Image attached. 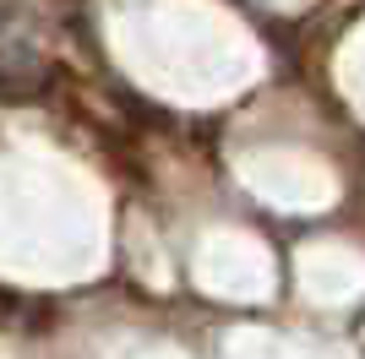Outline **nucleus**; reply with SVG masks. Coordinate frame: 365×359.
<instances>
[]
</instances>
